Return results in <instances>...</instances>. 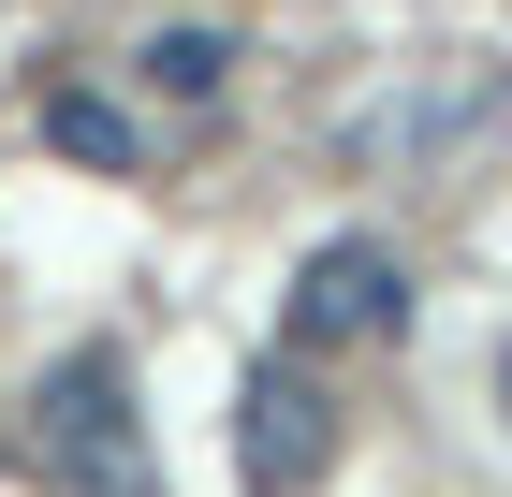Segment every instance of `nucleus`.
<instances>
[{
  "mask_svg": "<svg viewBox=\"0 0 512 497\" xmlns=\"http://www.w3.org/2000/svg\"><path fill=\"white\" fill-rule=\"evenodd\" d=\"M220 74H235V44H220V30H161V44H147V88H176V103H205Z\"/></svg>",
  "mask_w": 512,
  "mask_h": 497,
  "instance_id": "39448f33",
  "label": "nucleus"
},
{
  "mask_svg": "<svg viewBox=\"0 0 512 497\" xmlns=\"http://www.w3.org/2000/svg\"><path fill=\"white\" fill-rule=\"evenodd\" d=\"M322 454H337V395H322L308 366H249V395H235V468H249V497H308Z\"/></svg>",
  "mask_w": 512,
  "mask_h": 497,
  "instance_id": "7ed1b4c3",
  "label": "nucleus"
},
{
  "mask_svg": "<svg viewBox=\"0 0 512 497\" xmlns=\"http://www.w3.org/2000/svg\"><path fill=\"white\" fill-rule=\"evenodd\" d=\"M498 410H512V351H498Z\"/></svg>",
  "mask_w": 512,
  "mask_h": 497,
  "instance_id": "423d86ee",
  "label": "nucleus"
},
{
  "mask_svg": "<svg viewBox=\"0 0 512 497\" xmlns=\"http://www.w3.org/2000/svg\"><path fill=\"white\" fill-rule=\"evenodd\" d=\"M44 147H59V161H88V176H132V161H147V147H132V117L118 103H103V88H44Z\"/></svg>",
  "mask_w": 512,
  "mask_h": 497,
  "instance_id": "20e7f679",
  "label": "nucleus"
},
{
  "mask_svg": "<svg viewBox=\"0 0 512 497\" xmlns=\"http://www.w3.org/2000/svg\"><path fill=\"white\" fill-rule=\"evenodd\" d=\"M30 468H44V497H161V454H147V410H132L118 351H59V366H44Z\"/></svg>",
  "mask_w": 512,
  "mask_h": 497,
  "instance_id": "f257e3e1",
  "label": "nucleus"
},
{
  "mask_svg": "<svg viewBox=\"0 0 512 497\" xmlns=\"http://www.w3.org/2000/svg\"><path fill=\"white\" fill-rule=\"evenodd\" d=\"M410 322V264H395L381 234H322L308 264H293V307H278V337L293 351H366Z\"/></svg>",
  "mask_w": 512,
  "mask_h": 497,
  "instance_id": "f03ea898",
  "label": "nucleus"
}]
</instances>
